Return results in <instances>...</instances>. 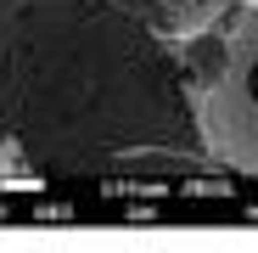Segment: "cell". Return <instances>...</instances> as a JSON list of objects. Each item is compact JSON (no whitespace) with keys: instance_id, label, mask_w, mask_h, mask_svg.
Here are the masks:
<instances>
[{"instance_id":"cell-5","label":"cell","mask_w":258,"mask_h":253,"mask_svg":"<svg viewBox=\"0 0 258 253\" xmlns=\"http://www.w3.org/2000/svg\"><path fill=\"white\" fill-rule=\"evenodd\" d=\"M241 6H258V0H241Z\"/></svg>"},{"instance_id":"cell-1","label":"cell","mask_w":258,"mask_h":253,"mask_svg":"<svg viewBox=\"0 0 258 253\" xmlns=\"http://www.w3.org/2000/svg\"><path fill=\"white\" fill-rule=\"evenodd\" d=\"M0 118L51 180L208 163L180 57L135 0H0Z\"/></svg>"},{"instance_id":"cell-3","label":"cell","mask_w":258,"mask_h":253,"mask_svg":"<svg viewBox=\"0 0 258 253\" xmlns=\"http://www.w3.org/2000/svg\"><path fill=\"white\" fill-rule=\"evenodd\" d=\"M141 6V17L174 45V39H191V34H202V28H213L225 12H230V0H135Z\"/></svg>"},{"instance_id":"cell-4","label":"cell","mask_w":258,"mask_h":253,"mask_svg":"<svg viewBox=\"0 0 258 253\" xmlns=\"http://www.w3.org/2000/svg\"><path fill=\"white\" fill-rule=\"evenodd\" d=\"M6 163H17V152H12V135H6V118H0V169Z\"/></svg>"},{"instance_id":"cell-2","label":"cell","mask_w":258,"mask_h":253,"mask_svg":"<svg viewBox=\"0 0 258 253\" xmlns=\"http://www.w3.org/2000/svg\"><path fill=\"white\" fill-rule=\"evenodd\" d=\"M197 130L208 158L236 175H258V6L225 34V62L197 90Z\"/></svg>"}]
</instances>
